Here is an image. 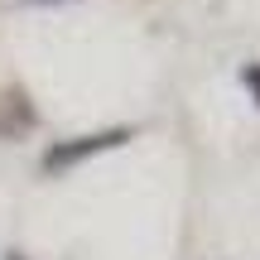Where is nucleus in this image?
I'll list each match as a JSON object with an SVG mask.
<instances>
[{"instance_id":"nucleus-5","label":"nucleus","mask_w":260,"mask_h":260,"mask_svg":"<svg viewBox=\"0 0 260 260\" xmlns=\"http://www.w3.org/2000/svg\"><path fill=\"white\" fill-rule=\"evenodd\" d=\"M5 260H29V255H19V251H10V255H5Z\"/></svg>"},{"instance_id":"nucleus-4","label":"nucleus","mask_w":260,"mask_h":260,"mask_svg":"<svg viewBox=\"0 0 260 260\" xmlns=\"http://www.w3.org/2000/svg\"><path fill=\"white\" fill-rule=\"evenodd\" d=\"M29 5H63V0H29Z\"/></svg>"},{"instance_id":"nucleus-3","label":"nucleus","mask_w":260,"mask_h":260,"mask_svg":"<svg viewBox=\"0 0 260 260\" xmlns=\"http://www.w3.org/2000/svg\"><path fill=\"white\" fill-rule=\"evenodd\" d=\"M241 87L251 92V102H255V111H260V63H246L241 68Z\"/></svg>"},{"instance_id":"nucleus-2","label":"nucleus","mask_w":260,"mask_h":260,"mask_svg":"<svg viewBox=\"0 0 260 260\" xmlns=\"http://www.w3.org/2000/svg\"><path fill=\"white\" fill-rule=\"evenodd\" d=\"M34 125H39V111L29 106V92L24 87H10V92L0 96V135L15 140V135H24V130H34Z\"/></svg>"},{"instance_id":"nucleus-1","label":"nucleus","mask_w":260,"mask_h":260,"mask_svg":"<svg viewBox=\"0 0 260 260\" xmlns=\"http://www.w3.org/2000/svg\"><path fill=\"white\" fill-rule=\"evenodd\" d=\"M135 140V125H106V130H92V135H73V140H58V145L44 149V174H68V169L87 164V159L106 154V149H121Z\"/></svg>"}]
</instances>
